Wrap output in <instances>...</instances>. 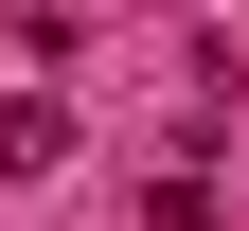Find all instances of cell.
Masks as SVG:
<instances>
[{
  "instance_id": "obj_2",
  "label": "cell",
  "mask_w": 249,
  "mask_h": 231,
  "mask_svg": "<svg viewBox=\"0 0 249 231\" xmlns=\"http://www.w3.org/2000/svg\"><path fill=\"white\" fill-rule=\"evenodd\" d=\"M142 231H213V178H196V160H160V178H142Z\"/></svg>"
},
{
  "instance_id": "obj_1",
  "label": "cell",
  "mask_w": 249,
  "mask_h": 231,
  "mask_svg": "<svg viewBox=\"0 0 249 231\" xmlns=\"http://www.w3.org/2000/svg\"><path fill=\"white\" fill-rule=\"evenodd\" d=\"M53 160H71V107L18 89V107H0V178H53Z\"/></svg>"
}]
</instances>
